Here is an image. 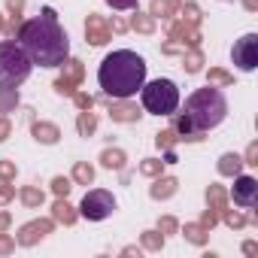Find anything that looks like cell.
<instances>
[{
  "mask_svg": "<svg viewBox=\"0 0 258 258\" xmlns=\"http://www.w3.org/2000/svg\"><path fill=\"white\" fill-rule=\"evenodd\" d=\"M231 198H234V204L237 207H246V210H252L255 204H258V182L252 179V176H234V188H231Z\"/></svg>",
  "mask_w": 258,
  "mask_h": 258,
  "instance_id": "30bf717a",
  "label": "cell"
},
{
  "mask_svg": "<svg viewBox=\"0 0 258 258\" xmlns=\"http://www.w3.org/2000/svg\"><path fill=\"white\" fill-rule=\"evenodd\" d=\"M4 28H7V22H4V16H0V31H4Z\"/></svg>",
  "mask_w": 258,
  "mask_h": 258,
  "instance_id": "db71d44e",
  "label": "cell"
},
{
  "mask_svg": "<svg viewBox=\"0 0 258 258\" xmlns=\"http://www.w3.org/2000/svg\"><path fill=\"white\" fill-rule=\"evenodd\" d=\"M106 4H109L112 10H134L137 0H106Z\"/></svg>",
  "mask_w": 258,
  "mask_h": 258,
  "instance_id": "ee69618b",
  "label": "cell"
},
{
  "mask_svg": "<svg viewBox=\"0 0 258 258\" xmlns=\"http://www.w3.org/2000/svg\"><path fill=\"white\" fill-rule=\"evenodd\" d=\"M52 225H55V219H34V222L22 225V231L16 234V243H22V246H34V243H40L46 234H52Z\"/></svg>",
  "mask_w": 258,
  "mask_h": 258,
  "instance_id": "8fae6325",
  "label": "cell"
},
{
  "mask_svg": "<svg viewBox=\"0 0 258 258\" xmlns=\"http://www.w3.org/2000/svg\"><path fill=\"white\" fill-rule=\"evenodd\" d=\"M176 228H179V225H176L173 216H161V219H158V231H161L164 237H167V234H176Z\"/></svg>",
  "mask_w": 258,
  "mask_h": 258,
  "instance_id": "8d00e7d4",
  "label": "cell"
},
{
  "mask_svg": "<svg viewBox=\"0 0 258 258\" xmlns=\"http://www.w3.org/2000/svg\"><path fill=\"white\" fill-rule=\"evenodd\" d=\"M124 161H127V155H124L121 149H103V152H100V164H103L106 170H121Z\"/></svg>",
  "mask_w": 258,
  "mask_h": 258,
  "instance_id": "44dd1931",
  "label": "cell"
},
{
  "mask_svg": "<svg viewBox=\"0 0 258 258\" xmlns=\"http://www.w3.org/2000/svg\"><path fill=\"white\" fill-rule=\"evenodd\" d=\"M176 188H179V182H176L173 176H158V179H155V185L149 188V195H152L155 201H167V198H173V195H176Z\"/></svg>",
  "mask_w": 258,
  "mask_h": 258,
  "instance_id": "e0dca14e",
  "label": "cell"
},
{
  "mask_svg": "<svg viewBox=\"0 0 258 258\" xmlns=\"http://www.w3.org/2000/svg\"><path fill=\"white\" fill-rule=\"evenodd\" d=\"M231 58H234V64H237L240 70L252 73V70L258 67V37H255V34L240 37V40L234 43V49H231Z\"/></svg>",
  "mask_w": 258,
  "mask_h": 258,
  "instance_id": "ba28073f",
  "label": "cell"
},
{
  "mask_svg": "<svg viewBox=\"0 0 258 258\" xmlns=\"http://www.w3.org/2000/svg\"><path fill=\"white\" fill-rule=\"evenodd\" d=\"M52 219L61 222V225H73V222H76V210L67 204V198H58V201L52 204Z\"/></svg>",
  "mask_w": 258,
  "mask_h": 258,
  "instance_id": "ac0fdd59",
  "label": "cell"
},
{
  "mask_svg": "<svg viewBox=\"0 0 258 258\" xmlns=\"http://www.w3.org/2000/svg\"><path fill=\"white\" fill-rule=\"evenodd\" d=\"M13 252H16V240L0 231V255H13Z\"/></svg>",
  "mask_w": 258,
  "mask_h": 258,
  "instance_id": "f35d334b",
  "label": "cell"
},
{
  "mask_svg": "<svg viewBox=\"0 0 258 258\" xmlns=\"http://www.w3.org/2000/svg\"><path fill=\"white\" fill-rule=\"evenodd\" d=\"M121 252H124V255H137V258H140V249H137V246H124Z\"/></svg>",
  "mask_w": 258,
  "mask_h": 258,
  "instance_id": "f5cc1de1",
  "label": "cell"
},
{
  "mask_svg": "<svg viewBox=\"0 0 258 258\" xmlns=\"http://www.w3.org/2000/svg\"><path fill=\"white\" fill-rule=\"evenodd\" d=\"M207 204H210L216 213H222V210L228 207V191H225L222 185H210V188H207Z\"/></svg>",
  "mask_w": 258,
  "mask_h": 258,
  "instance_id": "603a6c76",
  "label": "cell"
},
{
  "mask_svg": "<svg viewBox=\"0 0 258 258\" xmlns=\"http://www.w3.org/2000/svg\"><path fill=\"white\" fill-rule=\"evenodd\" d=\"M10 134H13V124H10V118H0V143H4Z\"/></svg>",
  "mask_w": 258,
  "mask_h": 258,
  "instance_id": "bcb514c9",
  "label": "cell"
},
{
  "mask_svg": "<svg viewBox=\"0 0 258 258\" xmlns=\"http://www.w3.org/2000/svg\"><path fill=\"white\" fill-rule=\"evenodd\" d=\"M167 40H170V43H164L161 52H164V55H176V52H185V49H198V46H201V31H198V25L173 22V25L167 28Z\"/></svg>",
  "mask_w": 258,
  "mask_h": 258,
  "instance_id": "8992f818",
  "label": "cell"
},
{
  "mask_svg": "<svg viewBox=\"0 0 258 258\" xmlns=\"http://www.w3.org/2000/svg\"><path fill=\"white\" fill-rule=\"evenodd\" d=\"M106 25H109V31H112V34H124V31H127V22H124V19H118V16H112V22H106Z\"/></svg>",
  "mask_w": 258,
  "mask_h": 258,
  "instance_id": "7bdbcfd3",
  "label": "cell"
},
{
  "mask_svg": "<svg viewBox=\"0 0 258 258\" xmlns=\"http://www.w3.org/2000/svg\"><path fill=\"white\" fill-rule=\"evenodd\" d=\"M19 46L40 67H61L70 55V40H67L64 28L58 25V16L52 7H46L43 16H37L31 22H22Z\"/></svg>",
  "mask_w": 258,
  "mask_h": 258,
  "instance_id": "6da1fadb",
  "label": "cell"
},
{
  "mask_svg": "<svg viewBox=\"0 0 258 258\" xmlns=\"http://www.w3.org/2000/svg\"><path fill=\"white\" fill-rule=\"evenodd\" d=\"M10 222H13V219H10V213H0V231H7V228H10Z\"/></svg>",
  "mask_w": 258,
  "mask_h": 258,
  "instance_id": "f907efd6",
  "label": "cell"
},
{
  "mask_svg": "<svg viewBox=\"0 0 258 258\" xmlns=\"http://www.w3.org/2000/svg\"><path fill=\"white\" fill-rule=\"evenodd\" d=\"M243 164H252V167L258 164V143H249V146H246V158H243Z\"/></svg>",
  "mask_w": 258,
  "mask_h": 258,
  "instance_id": "60d3db41",
  "label": "cell"
},
{
  "mask_svg": "<svg viewBox=\"0 0 258 258\" xmlns=\"http://www.w3.org/2000/svg\"><path fill=\"white\" fill-rule=\"evenodd\" d=\"M176 161H179V158H176V152H173V149H167V152H164V164H176Z\"/></svg>",
  "mask_w": 258,
  "mask_h": 258,
  "instance_id": "681fc988",
  "label": "cell"
},
{
  "mask_svg": "<svg viewBox=\"0 0 258 258\" xmlns=\"http://www.w3.org/2000/svg\"><path fill=\"white\" fill-rule=\"evenodd\" d=\"M219 216L225 219V225H228V228H243V225H246V216H243V213H237V210H228V207H225Z\"/></svg>",
  "mask_w": 258,
  "mask_h": 258,
  "instance_id": "1f68e13d",
  "label": "cell"
},
{
  "mask_svg": "<svg viewBox=\"0 0 258 258\" xmlns=\"http://www.w3.org/2000/svg\"><path fill=\"white\" fill-rule=\"evenodd\" d=\"M19 106V88H0V112H13Z\"/></svg>",
  "mask_w": 258,
  "mask_h": 258,
  "instance_id": "83f0119b",
  "label": "cell"
},
{
  "mask_svg": "<svg viewBox=\"0 0 258 258\" xmlns=\"http://www.w3.org/2000/svg\"><path fill=\"white\" fill-rule=\"evenodd\" d=\"M109 115H112V121H121V124H131V121H140V109H137V103H127V100H118V103H112L109 106Z\"/></svg>",
  "mask_w": 258,
  "mask_h": 258,
  "instance_id": "9a60e30c",
  "label": "cell"
},
{
  "mask_svg": "<svg viewBox=\"0 0 258 258\" xmlns=\"http://www.w3.org/2000/svg\"><path fill=\"white\" fill-rule=\"evenodd\" d=\"M76 131H79V137H91V134L97 131V115H94L91 109H82V112H79V118H76Z\"/></svg>",
  "mask_w": 258,
  "mask_h": 258,
  "instance_id": "ffe728a7",
  "label": "cell"
},
{
  "mask_svg": "<svg viewBox=\"0 0 258 258\" xmlns=\"http://www.w3.org/2000/svg\"><path fill=\"white\" fill-rule=\"evenodd\" d=\"M16 179V161H0V182Z\"/></svg>",
  "mask_w": 258,
  "mask_h": 258,
  "instance_id": "d590c367",
  "label": "cell"
},
{
  "mask_svg": "<svg viewBox=\"0 0 258 258\" xmlns=\"http://www.w3.org/2000/svg\"><path fill=\"white\" fill-rule=\"evenodd\" d=\"M7 10H10L13 16H22V13H25V0H7Z\"/></svg>",
  "mask_w": 258,
  "mask_h": 258,
  "instance_id": "f6af8a7d",
  "label": "cell"
},
{
  "mask_svg": "<svg viewBox=\"0 0 258 258\" xmlns=\"http://www.w3.org/2000/svg\"><path fill=\"white\" fill-rule=\"evenodd\" d=\"M185 115L195 121L198 131H210V127L222 124L225 115H228V100L225 94L216 88V85H207V88H198L188 100H185Z\"/></svg>",
  "mask_w": 258,
  "mask_h": 258,
  "instance_id": "3957f363",
  "label": "cell"
},
{
  "mask_svg": "<svg viewBox=\"0 0 258 258\" xmlns=\"http://www.w3.org/2000/svg\"><path fill=\"white\" fill-rule=\"evenodd\" d=\"M131 28H134L137 34H155V28H158V19L146 16V13H137V16L131 19Z\"/></svg>",
  "mask_w": 258,
  "mask_h": 258,
  "instance_id": "cb8c5ba5",
  "label": "cell"
},
{
  "mask_svg": "<svg viewBox=\"0 0 258 258\" xmlns=\"http://www.w3.org/2000/svg\"><path fill=\"white\" fill-rule=\"evenodd\" d=\"M240 170H243V158H240V155L225 152V155L219 158V173H222V176H237Z\"/></svg>",
  "mask_w": 258,
  "mask_h": 258,
  "instance_id": "d6986e66",
  "label": "cell"
},
{
  "mask_svg": "<svg viewBox=\"0 0 258 258\" xmlns=\"http://www.w3.org/2000/svg\"><path fill=\"white\" fill-rule=\"evenodd\" d=\"M243 7H246L249 13H255V10H258V0H243Z\"/></svg>",
  "mask_w": 258,
  "mask_h": 258,
  "instance_id": "816d5d0a",
  "label": "cell"
},
{
  "mask_svg": "<svg viewBox=\"0 0 258 258\" xmlns=\"http://www.w3.org/2000/svg\"><path fill=\"white\" fill-rule=\"evenodd\" d=\"M176 115V112H173ZM173 131H176V137L179 140H188V143H198V140H204V131H198L195 127V121L185 115V112H179L176 118H173Z\"/></svg>",
  "mask_w": 258,
  "mask_h": 258,
  "instance_id": "4fadbf2b",
  "label": "cell"
},
{
  "mask_svg": "<svg viewBox=\"0 0 258 258\" xmlns=\"http://www.w3.org/2000/svg\"><path fill=\"white\" fill-rule=\"evenodd\" d=\"M201 225H204L207 231H213V228L219 225V213H216L213 207H210V210H204V216H201Z\"/></svg>",
  "mask_w": 258,
  "mask_h": 258,
  "instance_id": "74e56055",
  "label": "cell"
},
{
  "mask_svg": "<svg viewBox=\"0 0 258 258\" xmlns=\"http://www.w3.org/2000/svg\"><path fill=\"white\" fill-rule=\"evenodd\" d=\"M112 210H115V198H112L109 191H103V188L88 191V195L82 198V204H79V213H82L88 222H103L106 216H112Z\"/></svg>",
  "mask_w": 258,
  "mask_h": 258,
  "instance_id": "52a82bcc",
  "label": "cell"
},
{
  "mask_svg": "<svg viewBox=\"0 0 258 258\" xmlns=\"http://www.w3.org/2000/svg\"><path fill=\"white\" fill-rule=\"evenodd\" d=\"M34 61L16 40L0 43V88H19L31 76Z\"/></svg>",
  "mask_w": 258,
  "mask_h": 258,
  "instance_id": "277c9868",
  "label": "cell"
},
{
  "mask_svg": "<svg viewBox=\"0 0 258 258\" xmlns=\"http://www.w3.org/2000/svg\"><path fill=\"white\" fill-rule=\"evenodd\" d=\"M73 182L91 185V182H94V167H91L88 161H76V164H73Z\"/></svg>",
  "mask_w": 258,
  "mask_h": 258,
  "instance_id": "484cf974",
  "label": "cell"
},
{
  "mask_svg": "<svg viewBox=\"0 0 258 258\" xmlns=\"http://www.w3.org/2000/svg\"><path fill=\"white\" fill-rule=\"evenodd\" d=\"M207 234H210V231H207L201 222H188V225L182 228V237H185L188 243H195V246H204V243H207Z\"/></svg>",
  "mask_w": 258,
  "mask_h": 258,
  "instance_id": "7402d4cb",
  "label": "cell"
},
{
  "mask_svg": "<svg viewBox=\"0 0 258 258\" xmlns=\"http://www.w3.org/2000/svg\"><path fill=\"white\" fill-rule=\"evenodd\" d=\"M140 94H143V106L155 115H173L179 106V88L170 79H155L149 85L143 82Z\"/></svg>",
  "mask_w": 258,
  "mask_h": 258,
  "instance_id": "5b68a950",
  "label": "cell"
},
{
  "mask_svg": "<svg viewBox=\"0 0 258 258\" xmlns=\"http://www.w3.org/2000/svg\"><path fill=\"white\" fill-rule=\"evenodd\" d=\"M61 67H64V73L55 79V91H58V94L73 97V94H76V88H79V82L85 79V67H82V61H76V58H67Z\"/></svg>",
  "mask_w": 258,
  "mask_h": 258,
  "instance_id": "9c48e42d",
  "label": "cell"
},
{
  "mask_svg": "<svg viewBox=\"0 0 258 258\" xmlns=\"http://www.w3.org/2000/svg\"><path fill=\"white\" fill-rule=\"evenodd\" d=\"M13 198H16V185L4 182V185H0V204H10Z\"/></svg>",
  "mask_w": 258,
  "mask_h": 258,
  "instance_id": "b9f144b4",
  "label": "cell"
},
{
  "mask_svg": "<svg viewBox=\"0 0 258 258\" xmlns=\"http://www.w3.org/2000/svg\"><path fill=\"white\" fill-rule=\"evenodd\" d=\"M179 10H182V22L201 25V10H198V4H185V7H179Z\"/></svg>",
  "mask_w": 258,
  "mask_h": 258,
  "instance_id": "e575fe53",
  "label": "cell"
},
{
  "mask_svg": "<svg viewBox=\"0 0 258 258\" xmlns=\"http://www.w3.org/2000/svg\"><path fill=\"white\" fill-rule=\"evenodd\" d=\"M19 28H22V16H13V22H10V28H4L13 40H16V34H19Z\"/></svg>",
  "mask_w": 258,
  "mask_h": 258,
  "instance_id": "7dc6e473",
  "label": "cell"
},
{
  "mask_svg": "<svg viewBox=\"0 0 258 258\" xmlns=\"http://www.w3.org/2000/svg\"><path fill=\"white\" fill-rule=\"evenodd\" d=\"M243 252H246V255H255V252H258V243H255V240L243 243Z\"/></svg>",
  "mask_w": 258,
  "mask_h": 258,
  "instance_id": "c3c4849f",
  "label": "cell"
},
{
  "mask_svg": "<svg viewBox=\"0 0 258 258\" xmlns=\"http://www.w3.org/2000/svg\"><path fill=\"white\" fill-rule=\"evenodd\" d=\"M19 198H22V204H25V207H31V210L43 207V201H46V198H43V191H40V188H34V185H25V188L19 191Z\"/></svg>",
  "mask_w": 258,
  "mask_h": 258,
  "instance_id": "4316f807",
  "label": "cell"
},
{
  "mask_svg": "<svg viewBox=\"0 0 258 258\" xmlns=\"http://www.w3.org/2000/svg\"><path fill=\"white\" fill-rule=\"evenodd\" d=\"M70 188H73V182H70L67 176H55V179H52V191H55V198H67Z\"/></svg>",
  "mask_w": 258,
  "mask_h": 258,
  "instance_id": "d6a6232c",
  "label": "cell"
},
{
  "mask_svg": "<svg viewBox=\"0 0 258 258\" xmlns=\"http://www.w3.org/2000/svg\"><path fill=\"white\" fill-rule=\"evenodd\" d=\"M85 40H88L91 46H103V43L112 40V31H109V25H106L103 16L91 13V16L85 19Z\"/></svg>",
  "mask_w": 258,
  "mask_h": 258,
  "instance_id": "7c38bea8",
  "label": "cell"
},
{
  "mask_svg": "<svg viewBox=\"0 0 258 258\" xmlns=\"http://www.w3.org/2000/svg\"><path fill=\"white\" fill-rule=\"evenodd\" d=\"M97 82H100V88H103L106 97L127 100V97H134L143 88V82H146V61L137 52H131V49L109 52L100 61Z\"/></svg>",
  "mask_w": 258,
  "mask_h": 258,
  "instance_id": "7a4b0ae2",
  "label": "cell"
},
{
  "mask_svg": "<svg viewBox=\"0 0 258 258\" xmlns=\"http://www.w3.org/2000/svg\"><path fill=\"white\" fill-rule=\"evenodd\" d=\"M179 137H176V131L173 127H167V131H161L158 137H155V143H158V149H173V143H176Z\"/></svg>",
  "mask_w": 258,
  "mask_h": 258,
  "instance_id": "836d02e7",
  "label": "cell"
},
{
  "mask_svg": "<svg viewBox=\"0 0 258 258\" xmlns=\"http://www.w3.org/2000/svg\"><path fill=\"white\" fill-rule=\"evenodd\" d=\"M143 249H149V252H161V246H164V234L161 231H143Z\"/></svg>",
  "mask_w": 258,
  "mask_h": 258,
  "instance_id": "f1b7e54d",
  "label": "cell"
},
{
  "mask_svg": "<svg viewBox=\"0 0 258 258\" xmlns=\"http://www.w3.org/2000/svg\"><path fill=\"white\" fill-rule=\"evenodd\" d=\"M73 100H76V106H79V109H91V106H94V97H91V94H82V91H76V94H73Z\"/></svg>",
  "mask_w": 258,
  "mask_h": 258,
  "instance_id": "ab89813d",
  "label": "cell"
},
{
  "mask_svg": "<svg viewBox=\"0 0 258 258\" xmlns=\"http://www.w3.org/2000/svg\"><path fill=\"white\" fill-rule=\"evenodd\" d=\"M207 79H210V85H234V73H228L222 67H210Z\"/></svg>",
  "mask_w": 258,
  "mask_h": 258,
  "instance_id": "f546056e",
  "label": "cell"
},
{
  "mask_svg": "<svg viewBox=\"0 0 258 258\" xmlns=\"http://www.w3.org/2000/svg\"><path fill=\"white\" fill-rule=\"evenodd\" d=\"M182 67H185V73H201V70H204V55H201V49L182 52Z\"/></svg>",
  "mask_w": 258,
  "mask_h": 258,
  "instance_id": "d4e9b609",
  "label": "cell"
},
{
  "mask_svg": "<svg viewBox=\"0 0 258 258\" xmlns=\"http://www.w3.org/2000/svg\"><path fill=\"white\" fill-rule=\"evenodd\" d=\"M161 170H164V161H158V158L140 161V173H143V176H161Z\"/></svg>",
  "mask_w": 258,
  "mask_h": 258,
  "instance_id": "4dcf8cb0",
  "label": "cell"
},
{
  "mask_svg": "<svg viewBox=\"0 0 258 258\" xmlns=\"http://www.w3.org/2000/svg\"><path fill=\"white\" fill-rule=\"evenodd\" d=\"M182 7V0H152V7H149V16L152 19H173Z\"/></svg>",
  "mask_w": 258,
  "mask_h": 258,
  "instance_id": "2e32d148",
  "label": "cell"
},
{
  "mask_svg": "<svg viewBox=\"0 0 258 258\" xmlns=\"http://www.w3.org/2000/svg\"><path fill=\"white\" fill-rule=\"evenodd\" d=\"M31 134H34V140H37V143L55 146V143L61 140V127H58V124H52V121H34Z\"/></svg>",
  "mask_w": 258,
  "mask_h": 258,
  "instance_id": "5bb4252c",
  "label": "cell"
}]
</instances>
